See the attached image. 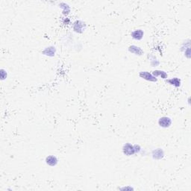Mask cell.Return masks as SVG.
Segmentation results:
<instances>
[{"instance_id": "obj_4", "label": "cell", "mask_w": 191, "mask_h": 191, "mask_svg": "<svg viewBox=\"0 0 191 191\" xmlns=\"http://www.w3.org/2000/svg\"><path fill=\"white\" fill-rule=\"evenodd\" d=\"M139 76L141 78H143V79L147 80V81H152V82H157V81H158V78H157L156 77L154 76L152 73L147 71L140 72V73H139Z\"/></svg>"}, {"instance_id": "obj_7", "label": "cell", "mask_w": 191, "mask_h": 191, "mask_svg": "<svg viewBox=\"0 0 191 191\" xmlns=\"http://www.w3.org/2000/svg\"><path fill=\"white\" fill-rule=\"evenodd\" d=\"M55 53H56V49L54 46H52L46 47L42 51V54L46 56H48V57H53V56H54V54H55Z\"/></svg>"}, {"instance_id": "obj_11", "label": "cell", "mask_w": 191, "mask_h": 191, "mask_svg": "<svg viewBox=\"0 0 191 191\" xmlns=\"http://www.w3.org/2000/svg\"><path fill=\"white\" fill-rule=\"evenodd\" d=\"M152 74L154 75L155 77H161L163 79H166V78H168V75L167 73H166L165 71H163V70H154V71H152Z\"/></svg>"}, {"instance_id": "obj_1", "label": "cell", "mask_w": 191, "mask_h": 191, "mask_svg": "<svg viewBox=\"0 0 191 191\" xmlns=\"http://www.w3.org/2000/svg\"><path fill=\"white\" fill-rule=\"evenodd\" d=\"M123 153L126 156H131L135 154V151H134V145L127 143L124 144L123 147Z\"/></svg>"}, {"instance_id": "obj_15", "label": "cell", "mask_w": 191, "mask_h": 191, "mask_svg": "<svg viewBox=\"0 0 191 191\" xmlns=\"http://www.w3.org/2000/svg\"><path fill=\"white\" fill-rule=\"evenodd\" d=\"M120 190H134V189L132 188V187H123V188H120Z\"/></svg>"}, {"instance_id": "obj_10", "label": "cell", "mask_w": 191, "mask_h": 191, "mask_svg": "<svg viewBox=\"0 0 191 191\" xmlns=\"http://www.w3.org/2000/svg\"><path fill=\"white\" fill-rule=\"evenodd\" d=\"M166 82L168 83V84L173 85V86L176 87H180L181 84V81L180 78H176V77H175V78H170V79H166Z\"/></svg>"}, {"instance_id": "obj_3", "label": "cell", "mask_w": 191, "mask_h": 191, "mask_svg": "<svg viewBox=\"0 0 191 191\" xmlns=\"http://www.w3.org/2000/svg\"><path fill=\"white\" fill-rule=\"evenodd\" d=\"M172 119L169 117H160L158 120V125L161 128H169L172 125Z\"/></svg>"}, {"instance_id": "obj_13", "label": "cell", "mask_w": 191, "mask_h": 191, "mask_svg": "<svg viewBox=\"0 0 191 191\" xmlns=\"http://www.w3.org/2000/svg\"><path fill=\"white\" fill-rule=\"evenodd\" d=\"M0 74H1V79L4 80L7 78V73L4 69H1L0 70Z\"/></svg>"}, {"instance_id": "obj_9", "label": "cell", "mask_w": 191, "mask_h": 191, "mask_svg": "<svg viewBox=\"0 0 191 191\" xmlns=\"http://www.w3.org/2000/svg\"><path fill=\"white\" fill-rule=\"evenodd\" d=\"M131 37L136 41H140L144 36V31L142 29H136L133 31L131 34Z\"/></svg>"}, {"instance_id": "obj_2", "label": "cell", "mask_w": 191, "mask_h": 191, "mask_svg": "<svg viewBox=\"0 0 191 191\" xmlns=\"http://www.w3.org/2000/svg\"><path fill=\"white\" fill-rule=\"evenodd\" d=\"M73 28L74 31L77 33H82L86 28V24L84 22L81 21V20H76L73 25Z\"/></svg>"}, {"instance_id": "obj_14", "label": "cell", "mask_w": 191, "mask_h": 191, "mask_svg": "<svg viewBox=\"0 0 191 191\" xmlns=\"http://www.w3.org/2000/svg\"><path fill=\"white\" fill-rule=\"evenodd\" d=\"M134 151H135V154H137V153H140V152L142 151V149H141V147H140V145H134Z\"/></svg>"}, {"instance_id": "obj_6", "label": "cell", "mask_w": 191, "mask_h": 191, "mask_svg": "<svg viewBox=\"0 0 191 191\" xmlns=\"http://www.w3.org/2000/svg\"><path fill=\"white\" fill-rule=\"evenodd\" d=\"M46 163L49 166H55L58 163V160L57 157L54 155H49L46 158Z\"/></svg>"}, {"instance_id": "obj_12", "label": "cell", "mask_w": 191, "mask_h": 191, "mask_svg": "<svg viewBox=\"0 0 191 191\" xmlns=\"http://www.w3.org/2000/svg\"><path fill=\"white\" fill-rule=\"evenodd\" d=\"M64 6H60L61 8H63L64 10H63V14H64V15H67V14L70 13V7H69L68 5L65 4V3H64Z\"/></svg>"}, {"instance_id": "obj_5", "label": "cell", "mask_w": 191, "mask_h": 191, "mask_svg": "<svg viewBox=\"0 0 191 191\" xmlns=\"http://www.w3.org/2000/svg\"><path fill=\"white\" fill-rule=\"evenodd\" d=\"M152 157L154 160H161L164 157V152L162 149H153L152 152Z\"/></svg>"}, {"instance_id": "obj_8", "label": "cell", "mask_w": 191, "mask_h": 191, "mask_svg": "<svg viewBox=\"0 0 191 191\" xmlns=\"http://www.w3.org/2000/svg\"><path fill=\"white\" fill-rule=\"evenodd\" d=\"M128 51L131 53L135 54V55H142L143 54V50L139 46H135V45H131L128 47Z\"/></svg>"}]
</instances>
